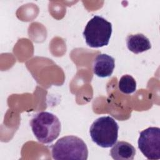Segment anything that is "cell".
<instances>
[{
    "label": "cell",
    "mask_w": 160,
    "mask_h": 160,
    "mask_svg": "<svg viewBox=\"0 0 160 160\" xmlns=\"http://www.w3.org/2000/svg\"><path fill=\"white\" fill-rule=\"evenodd\" d=\"M138 148L148 159H160V129L149 127L139 134Z\"/></svg>",
    "instance_id": "5"
},
{
    "label": "cell",
    "mask_w": 160,
    "mask_h": 160,
    "mask_svg": "<svg viewBox=\"0 0 160 160\" xmlns=\"http://www.w3.org/2000/svg\"><path fill=\"white\" fill-rule=\"evenodd\" d=\"M119 126L117 122L109 116L96 119L89 129L91 138L93 142L102 148L112 146L117 141Z\"/></svg>",
    "instance_id": "3"
},
{
    "label": "cell",
    "mask_w": 160,
    "mask_h": 160,
    "mask_svg": "<svg viewBox=\"0 0 160 160\" xmlns=\"http://www.w3.org/2000/svg\"><path fill=\"white\" fill-rule=\"evenodd\" d=\"M119 89L123 93L129 94L135 92L136 89V82L130 75L122 76L118 82Z\"/></svg>",
    "instance_id": "9"
},
{
    "label": "cell",
    "mask_w": 160,
    "mask_h": 160,
    "mask_svg": "<svg viewBox=\"0 0 160 160\" xmlns=\"http://www.w3.org/2000/svg\"><path fill=\"white\" fill-rule=\"evenodd\" d=\"M126 41L128 49L134 54L141 53L151 48L149 39L142 34L129 35Z\"/></svg>",
    "instance_id": "8"
},
{
    "label": "cell",
    "mask_w": 160,
    "mask_h": 160,
    "mask_svg": "<svg viewBox=\"0 0 160 160\" xmlns=\"http://www.w3.org/2000/svg\"><path fill=\"white\" fill-rule=\"evenodd\" d=\"M135 154V148L126 141H118L110 151L111 156L115 160H132Z\"/></svg>",
    "instance_id": "7"
},
{
    "label": "cell",
    "mask_w": 160,
    "mask_h": 160,
    "mask_svg": "<svg viewBox=\"0 0 160 160\" xmlns=\"http://www.w3.org/2000/svg\"><path fill=\"white\" fill-rule=\"evenodd\" d=\"M32 131L42 144H49L59 136L61 132V122L54 114L42 111L34 114L30 121Z\"/></svg>",
    "instance_id": "1"
},
{
    "label": "cell",
    "mask_w": 160,
    "mask_h": 160,
    "mask_svg": "<svg viewBox=\"0 0 160 160\" xmlns=\"http://www.w3.org/2000/svg\"><path fill=\"white\" fill-rule=\"evenodd\" d=\"M112 31L110 22L101 16H94L88 22L82 34L89 47L98 48L108 44Z\"/></svg>",
    "instance_id": "4"
},
{
    "label": "cell",
    "mask_w": 160,
    "mask_h": 160,
    "mask_svg": "<svg viewBox=\"0 0 160 160\" xmlns=\"http://www.w3.org/2000/svg\"><path fill=\"white\" fill-rule=\"evenodd\" d=\"M114 67V59L106 54H98L94 59L92 64L94 73L100 78H106L111 76Z\"/></svg>",
    "instance_id": "6"
},
{
    "label": "cell",
    "mask_w": 160,
    "mask_h": 160,
    "mask_svg": "<svg viewBox=\"0 0 160 160\" xmlns=\"http://www.w3.org/2000/svg\"><path fill=\"white\" fill-rule=\"evenodd\" d=\"M51 154L54 159L86 160L88 149L82 139L66 136L58 139L51 147Z\"/></svg>",
    "instance_id": "2"
}]
</instances>
